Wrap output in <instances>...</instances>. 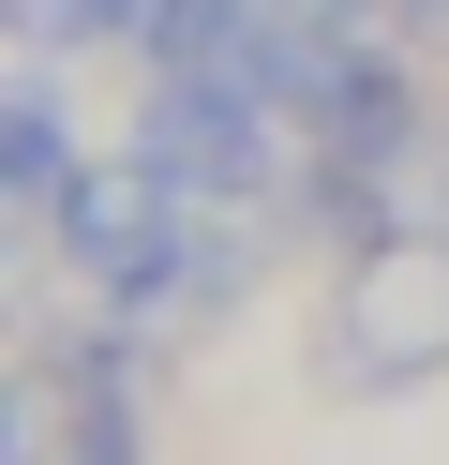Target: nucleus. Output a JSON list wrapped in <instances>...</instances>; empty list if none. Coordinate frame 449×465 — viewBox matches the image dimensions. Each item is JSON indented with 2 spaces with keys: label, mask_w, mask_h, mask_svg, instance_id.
<instances>
[{
  "label": "nucleus",
  "mask_w": 449,
  "mask_h": 465,
  "mask_svg": "<svg viewBox=\"0 0 449 465\" xmlns=\"http://www.w3.org/2000/svg\"><path fill=\"white\" fill-rule=\"evenodd\" d=\"M60 225H75V271L90 285H120V301H165L180 285V255H195V225H180V181L165 165H120V181H75L60 195Z\"/></svg>",
  "instance_id": "1"
},
{
  "label": "nucleus",
  "mask_w": 449,
  "mask_h": 465,
  "mask_svg": "<svg viewBox=\"0 0 449 465\" xmlns=\"http://www.w3.org/2000/svg\"><path fill=\"white\" fill-rule=\"evenodd\" d=\"M449 361V241H375L345 315V375H434Z\"/></svg>",
  "instance_id": "2"
},
{
  "label": "nucleus",
  "mask_w": 449,
  "mask_h": 465,
  "mask_svg": "<svg viewBox=\"0 0 449 465\" xmlns=\"http://www.w3.org/2000/svg\"><path fill=\"white\" fill-rule=\"evenodd\" d=\"M150 75H180V91H285V0H150Z\"/></svg>",
  "instance_id": "3"
},
{
  "label": "nucleus",
  "mask_w": 449,
  "mask_h": 465,
  "mask_svg": "<svg viewBox=\"0 0 449 465\" xmlns=\"http://www.w3.org/2000/svg\"><path fill=\"white\" fill-rule=\"evenodd\" d=\"M255 105H269V91H180V75H165V91H150V135H135V151L165 165L180 195L239 211V195L269 181V135H255Z\"/></svg>",
  "instance_id": "4"
},
{
  "label": "nucleus",
  "mask_w": 449,
  "mask_h": 465,
  "mask_svg": "<svg viewBox=\"0 0 449 465\" xmlns=\"http://www.w3.org/2000/svg\"><path fill=\"white\" fill-rule=\"evenodd\" d=\"M315 135H329V151H359V165H375V151H405V75L329 45V75H315Z\"/></svg>",
  "instance_id": "5"
},
{
  "label": "nucleus",
  "mask_w": 449,
  "mask_h": 465,
  "mask_svg": "<svg viewBox=\"0 0 449 465\" xmlns=\"http://www.w3.org/2000/svg\"><path fill=\"white\" fill-rule=\"evenodd\" d=\"M0 165H15V195H30V211H60V195H75V151H60V105H45V91H15V105H0Z\"/></svg>",
  "instance_id": "6"
},
{
  "label": "nucleus",
  "mask_w": 449,
  "mask_h": 465,
  "mask_svg": "<svg viewBox=\"0 0 449 465\" xmlns=\"http://www.w3.org/2000/svg\"><path fill=\"white\" fill-rule=\"evenodd\" d=\"M15 31H45V45H105V31H150V0H15Z\"/></svg>",
  "instance_id": "7"
}]
</instances>
